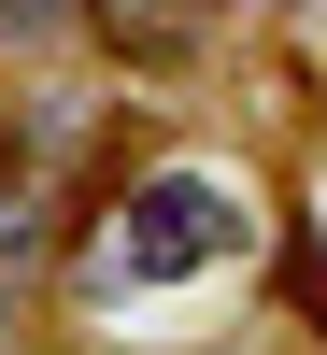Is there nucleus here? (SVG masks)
Segmentation results:
<instances>
[{"label": "nucleus", "mask_w": 327, "mask_h": 355, "mask_svg": "<svg viewBox=\"0 0 327 355\" xmlns=\"http://www.w3.org/2000/svg\"><path fill=\"white\" fill-rule=\"evenodd\" d=\"M242 256V199L214 171H142L100 227V284H185V270H228Z\"/></svg>", "instance_id": "obj_1"}, {"label": "nucleus", "mask_w": 327, "mask_h": 355, "mask_svg": "<svg viewBox=\"0 0 327 355\" xmlns=\"http://www.w3.org/2000/svg\"><path fill=\"white\" fill-rule=\"evenodd\" d=\"M72 0H0V43H28V28H57Z\"/></svg>", "instance_id": "obj_3"}, {"label": "nucleus", "mask_w": 327, "mask_h": 355, "mask_svg": "<svg viewBox=\"0 0 327 355\" xmlns=\"http://www.w3.org/2000/svg\"><path fill=\"white\" fill-rule=\"evenodd\" d=\"M85 28H100L128 71H185L199 28H214V0H85Z\"/></svg>", "instance_id": "obj_2"}, {"label": "nucleus", "mask_w": 327, "mask_h": 355, "mask_svg": "<svg viewBox=\"0 0 327 355\" xmlns=\"http://www.w3.org/2000/svg\"><path fill=\"white\" fill-rule=\"evenodd\" d=\"M15 256H28V199H0V284H15Z\"/></svg>", "instance_id": "obj_4"}, {"label": "nucleus", "mask_w": 327, "mask_h": 355, "mask_svg": "<svg viewBox=\"0 0 327 355\" xmlns=\"http://www.w3.org/2000/svg\"><path fill=\"white\" fill-rule=\"evenodd\" d=\"M313 313H327V227H313Z\"/></svg>", "instance_id": "obj_5"}]
</instances>
